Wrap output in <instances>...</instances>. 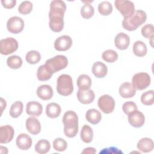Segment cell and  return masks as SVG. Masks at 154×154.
I'll use <instances>...</instances> for the list:
<instances>
[{
  "instance_id": "cell-34",
  "label": "cell",
  "mask_w": 154,
  "mask_h": 154,
  "mask_svg": "<svg viewBox=\"0 0 154 154\" xmlns=\"http://www.w3.org/2000/svg\"><path fill=\"white\" fill-rule=\"evenodd\" d=\"M98 11L101 15L108 16L112 11V5L108 1H102L98 5Z\"/></svg>"
},
{
  "instance_id": "cell-9",
  "label": "cell",
  "mask_w": 154,
  "mask_h": 154,
  "mask_svg": "<svg viewBox=\"0 0 154 154\" xmlns=\"http://www.w3.org/2000/svg\"><path fill=\"white\" fill-rule=\"evenodd\" d=\"M24 21L21 17L13 16L7 22V30L13 34H19L22 32L24 28Z\"/></svg>"
},
{
  "instance_id": "cell-13",
  "label": "cell",
  "mask_w": 154,
  "mask_h": 154,
  "mask_svg": "<svg viewBox=\"0 0 154 154\" xmlns=\"http://www.w3.org/2000/svg\"><path fill=\"white\" fill-rule=\"evenodd\" d=\"M14 130L10 125H5L0 127V143L6 144L10 143L13 138Z\"/></svg>"
},
{
  "instance_id": "cell-23",
  "label": "cell",
  "mask_w": 154,
  "mask_h": 154,
  "mask_svg": "<svg viewBox=\"0 0 154 154\" xmlns=\"http://www.w3.org/2000/svg\"><path fill=\"white\" fill-rule=\"evenodd\" d=\"M137 149L142 152H150L153 149V141L151 138L145 137L139 140L137 145Z\"/></svg>"
},
{
  "instance_id": "cell-21",
  "label": "cell",
  "mask_w": 154,
  "mask_h": 154,
  "mask_svg": "<svg viewBox=\"0 0 154 154\" xmlns=\"http://www.w3.org/2000/svg\"><path fill=\"white\" fill-rule=\"evenodd\" d=\"M36 93L37 96L43 100L51 99L54 94L52 87L50 85L46 84L39 86L37 89Z\"/></svg>"
},
{
  "instance_id": "cell-31",
  "label": "cell",
  "mask_w": 154,
  "mask_h": 154,
  "mask_svg": "<svg viewBox=\"0 0 154 154\" xmlns=\"http://www.w3.org/2000/svg\"><path fill=\"white\" fill-rule=\"evenodd\" d=\"M23 103L20 101L14 102L11 106L10 109V115L13 118H17L23 111Z\"/></svg>"
},
{
  "instance_id": "cell-42",
  "label": "cell",
  "mask_w": 154,
  "mask_h": 154,
  "mask_svg": "<svg viewBox=\"0 0 154 154\" xmlns=\"http://www.w3.org/2000/svg\"><path fill=\"white\" fill-rule=\"evenodd\" d=\"M100 154L103 153V154H110V153H123V152L120 150L119 149L114 147H111L109 148H105L103 149L102 150H101L99 152Z\"/></svg>"
},
{
  "instance_id": "cell-5",
  "label": "cell",
  "mask_w": 154,
  "mask_h": 154,
  "mask_svg": "<svg viewBox=\"0 0 154 154\" xmlns=\"http://www.w3.org/2000/svg\"><path fill=\"white\" fill-rule=\"evenodd\" d=\"M151 79L150 75L145 72L135 73L132 79V85L134 88L142 90L147 88L150 84Z\"/></svg>"
},
{
  "instance_id": "cell-17",
  "label": "cell",
  "mask_w": 154,
  "mask_h": 154,
  "mask_svg": "<svg viewBox=\"0 0 154 154\" xmlns=\"http://www.w3.org/2000/svg\"><path fill=\"white\" fill-rule=\"evenodd\" d=\"M32 142V138L29 135L22 133L17 136L16 143L19 149L26 150L31 147Z\"/></svg>"
},
{
  "instance_id": "cell-10",
  "label": "cell",
  "mask_w": 154,
  "mask_h": 154,
  "mask_svg": "<svg viewBox=\"0 0 154 154\" xmlns=\"http://www.w3.org/2000/svg\"><path fill=\"white\" fill-rule=\"evenodd\" d=\"M72 39L67 35L58 37L54 42V48L58 51H65L69 49L72 45Z\"/></svg>"
},
{
  "instance_id": "cell-15",
  "label": "cell",
  "mask_w": 154,
  "mask_h": 154,
  "mask_svg": "<svg viewBox=\"0 0 154 154\" xmlns=\"http://www.w3.org/2000/svg\"><path fill=\"white\" fill-rule=\"evenodd\" d=\"M95 97V94L92 90H78L77 92V98L78 100L83 104H89L91 103Z\"/></svg>"
},
{
  "instance_id": "cell-20",
  "label": "cell",
  "mask_w": 154,
  "mask_h": 154,
  "mask_svg": "<svg viewBox=\"0 0 154 154\" xmlns=\"http://www.w3.org/2000/svg\"><path fill=\"white\" fill-rule=\"evenodd\" d=\"M119 94L123 98H131L136 94V90L132 85L128 82H123L119 87Z\"/></svg>"
},
{
  "instance_id": "cell-3",
  "label": "cell",
  "mask_w": 154,
  "mask_h": 154,
  "mask_svg": "<svg viewBox=\"0 0 154 154\" xmlns=\"http://www.w3.org/2000/svg\"><path fill=\"white\" fill-rule=\"evenodd\" d=\"M57 92L62 96L70 95L73 91V84L72 77L67 74L59 76L57 81Z\"/></svg>"
},
{
  "instance_id": "cell-45",
  "label": "cell",
  "mask_w": 154,
  "mask_h": 154,
  "mask_svg": "<svg viewBox=\"0 0 154 154\" xmlns=\"http://www.w3.org/2000/svg\"><path fill=\"white\" fill-rule=\"evenodd\" d=\"M1 111H2H2H3V110H4V108H5V107H6V102H5V100L3 99V98H1ZM1 112V113H2Z\"/></svg>"
},
{
  "instance_id": "cell-41",
  "label": "cell",
  "mask_w": 154,
  "mask_h": 154,
  "mask_svg": "<svg viewBox=\"0 0 154 154\" xmlns=\"http://www.w3.org/2000/svg\"><path fill=\"white\" fill-rule=\"evenodd\" d=\"M122 109L126 115H129L132 112L137 110V106L135 103L132 101L125 102L122 106Z\"/></svg>"
},
{
  "instance_id": "cell-37",
  "label": "cell",
  "mask_w": 154,
  "mask_h": 154,
  "mask_svg": "<svg viewBox=\"0 0 154 154\" xmlns=\"http://www.w3.org/2000/svg\"><path fill=\"white\" fill-rule=\"evenodd\" d=\"M153 90H149L143 93L141 96V102L145 105H152L154 102Z\"/></svg>"
},
{
  "instance_id": "cell-18",
  "label": "cell",
  "mask_w": 154,
  "mask_h": 154,
  "mask_svg": "<svg viewBox=\"0 0 154 154\" xmlns=\"http://www.w3.org/2000/svg\"><path fill=\"white\" fill-rule=\"evenodd\" d=\"M130 38L124 32L117 34L114 38V44L116 47L120 50H125L129 46Z\"/></svg>"
},
{
  "instance_id": "cell-28",
  "label": "cell",
  "mask_w": 154,
  "mask_h": 154,
  "mask_svg": "<svg viewBox=\"0 0 154 154\" xmlns=\"http://www.w3.org/2000/svg\"><path fill=\"white\" fill-rule=\"evenodd\" d=\"M81 140L85 143H90L93 138V131L90 126L84 125L80 132Z\"/></svg>"
},
{
  "instance_id": "cell-43",
  "label": "cell",
  "mask_w": 154,
  "mask_h": 154,
  "mask_svg": "<svg viewBox=\"0 0 154 154\" xmlns=\"http://www.w3.org/2000/svg\"><path fill=\"white\" fill-rule=\"evenodd\" d=\"M1 3L3 7L7 9H10L13 8L16 4V0H2Z\"/></svg>"
},
{
  "instance_id": "cell-40",
  "label": "cell",
  "mask_w": 154,
  "mask_h": 154,
  "mask_svg": "<svg viewBox=\"0 0 154 154\" xmlns=\"http://www.w3.org/2000/svg\"><path fill=\"white\" fill-rule=\"evenodd\" d=\"M141 34L145 38L150 39L154 36V26L152 24H146L141 28Z\"/></svg>"
},
{
  "instance_id": "cell-24",
  "label": "cell",
  "mask_w": 154,
  "mask_h": 154,
  "mask_svg": "<svg viewBox=\"0 0 154 154\" xmlns=\"http://www.w3.org/2000/svg\"><path fill=\"white\" fill-rule=\"evenodd\" d=\"M53 72L50 70V69L45 64L41 65L37 69V77L39 81H48L51 78Z\"/></svg>"
},
{
  "instance_id": "cell-14",
  "label": "cell",
  "mask_w": 154,
  "mask_h": 154,
  "mask_svg": "<svg viewBox=\"0 0 154 154\" xmlns=\"http://www.w3.org/2000/svg\"><path fill=\"white\" fill-rule=\"evenodd\" d=\"M49 17V25L51 29L55 32L61 31L64 28V17L59 15H50Z\"/></svg>"
},
{
  "instance_id": "cell-25",
  "label": "cell",
  "mask_w": 154,
  "mask_h": 154,
  "mask_svg": "<svg viewBox=\"0 0 154 154\" xmlns=\"http://www.w3.org/2000/svg\"><path fill=\"white\" fill-rule=\"evenodd\" d=\"M87 120L93 125H96L100 122L102 119L101 113L97 109L91 108L89 109L85 113Z\"/></svg>"
},
{
  "instance_id": "cell-44",
  "label": "cell",
  "mask_w": 154,
  "mask_h": 154,
  "mask_svg": "<svg viewBox=\"0 0 154 154\" xmlns=\"http://www.w3.org/2000/svg\"><path fill=\"white\" fill-rule=\"evenodd\" d=\"M96 152V150L93 147H87L84 149L83 151H82V153H90V154H94Z\"/></svg>"
},
{
  "instance_id": "cell-26",
  "label": "cell",
  "mask_w": 154,
  "mask_h": 154,
  "mask_svg": "<svg viewBox=\"0 0 154 154\" xmlns=\"http://www.w3.org/2000/svg\"><path fill=\"white\" fill-rule=\"evenodd\" d=\"M61 111V108L60 106L55 102L50 103L47 105L46 108V114L48 117L54 119L58 117Z\"/></svg>"
},
{
  "instance_id": "cell-29",
  "label": "cell",
  "mask_w": 154,
  "mask_h": 154,
  "mask_svg": "<svg viewBox=\"0 0 154 154\" xmlns=\"http://www.w3.org/2000/svg\"><path fill=\"white\" fill-rule=\"evenodd\" d=\"M133 52L134 54L140 57H144L147 54V46L146 44L140 40L135 42L133 45Z\"/></svg>"
},
{
  "instance_id": "cell-16",
  "label": "cell",
  "mask_w": 154,
  "mask_h": 154,
  "mask_svg": "<svg viewBox=\"0 0 154 154\" xmlns=\"http://www.w3.org/2000/svg\"><path fill=\"white\" fill-rule=\"evenodd\" d=\"M27 131L32 135H37L41 131V125L37 119L33 117L28 118L25 123Z\"/></svg>"
},
{
  "instance_id": "cell-2",
  "label": "cell",
  "mask_w": 154,
  "mask_h": 154,
  "mask_svg": "<svg viewBox=\"0 0 154 154\" xmlns=\"http://www.w3.org/2000/svg\"><path fill=\"white\" fill-rule=\"evenodd\" d=\"M146 19L147 14L146 12L141 10H138L135 11L131 16L124 18L122 21V26L128 31H134L143 24Z\"/></svg>"
},
{
  "instance_id": "cell-12",
  "label": "cell",
  "mask_w": 154,
  "mask_h": 154,
  "mask_svg": "<svg viewBox=\"0 0 154 154\" xmlns=\"http://www.w3.org/2000/svg\"><path fill=\"white\" fill-rule=\"evenodd\" d=\"M128 122L134 128H140L145 122V117L143 112L136 110L128 115Z\"/></svg>"
},
{
  "instance_id": "cell-19",
  "label": "cell",
  "mask_w": 154,
  "mask_h": 154,
  "mask_svg": "<svg viewBox=\"0 0 154 154\" xmlns=\"http://www.w3.org/2000/svg\"><path fill=\"white\" fill-rule=\"evenodd\" d=\"M43 107L40 103L36 101H30L26 106V112L27 114L34 117H38L41 115Z\"/></svg>"
},
{
  "instance_id": "cell-11",
  "label": "cell",
  "mask_w": 154,
  "mask_h": 154,
  "mask_svg": "<svg viewBox=\"0 0 154 154\" xmlns=\"http://www.w3.org/2000/svg\"><path fill=\"white\" fill-rule=\"evenodd\" d=\"M66 10L65 2L61 0H54L50 4L49 15H60L64 16Z\"/></svg>"
},
{
  "instance_id": "cell-38",
  "label": "cell",
  "mask_w": 154,
  "mask_h": 154,
  "mask_svg": "<svg viewBox=\"0 0 154 154\" xmlns=\"http://www.w3.org/2000/svg\"><path fill=\"white\" fill-rule=\"evenodd\" d=\"M32 4L28 1L22 2L18 7V11L22 14H28L30 13L32 10Z\"/></svg>"
},
{
  "instance_id": "cell-33",
  "label": "cell",
  "mask_w": 154,
  "mask_h": 154,
  "mask_svg": "<svg viewBox=\"0 0 154 154\" xmlns=\"http://www.w3.org/2000/svg\"><path fill=\"white\" fill-rule=\"evenodd\" d=\"M25 59L29 64H35L40 61L41 59V55L38 51L35 50H31L27 52Z\"/></svg>"
},
{
  "instance_id": "cell-22",
  "label": "cell",
  "mask_w": 154,
  "mask_h": 154,
  "mask_svg": "<svg viewBox=\"0 0 154 154\" xmlns=\"http://www.w3.org/2000/svg\"><path fill=\"white\" fill-rule=\"evenodd\" d=\"M92 72L96 78H103L107 74L108 68L104 63L100 61H97L92 66Z\"/></svg>"
},
{
  "instance_id": "cell-32",
  "label": "cell",
  "mask_w": 154,
  "mask_h": 154,
  "mask_svg": "<svg viewBox=\"0 0 154 154\" xmlns=\"http://www.w3.org/2000/svg\"><path fill=\"white\" fill-rule=\"evenodd\" d=\"M7 64L12 69H17L22 66V60L17 55H12L8 57L7 60Z\"/></svg>"
},
{
  "instance_id": "cell-30",
  "label": "cell",
  "mask_w": 154,
  "mask_h": 154,
  "mask_svg": "<svg viewBox=\"0 0 154 154\" xmlns=\"http://www.w3.org/2000/svg\"><path fill=\"white\" fill-rule=\"evenodd\" d=\"M51 149L50 143L45 139H42L37 141L35 145V151L40 154H45L48 153Z\"/></svg>"
},
{
  "instance_id": "cell-36",
  "label": "cell",
  "mask_w": 154,
  "mask_h": 154,
  "mask_svg": "<svg viewBox=\"0 0 154 154\" xmlns=\"http://www.w3.org/2000/svg\"><path fill=\"white\" fill-rule=\"evenodd\" d=\"M94 13V10L93 7L88 3L85 4L81 9V16L86 19L91 18Z\"/></svg>"
},
{
  "instance_id": "cell-6",
  "label": "cell",
  "mask_w": 154,
  "mask_h": 154,
  "mask_svg": "<svg viewBox=\"0 0 154 154\" xmlns=\"http://www.w3.org/2000/svg\"><path fill=\"white\" fill-rule=\"evenodd\" d=\"M114 4L116 8L120 12L124 18L131 16L135 12L134 4L131 1L116 0Z\"/></svg>"
},
{
  "instance_id": "cell-35",
  "label": "cell",
  "mask_w": 154,
  "mask_h": 154,
  "mask_svg": "<svg viewBox=\"0 0 154 154\" xmlns=\"http://www.w3.org/2000/svg\"><path fill=\"white\" fill-rule=\"evenodd\" d=\"M102 59L108 63H114L118 59V54L114 50L105 51L102 55Z\"/></svg>"
},
{
  "instance_id": "cell-1",
  "label": "cell",
  "mask_w": 154,
  "mask_h": 154,
  "mask_svg": "<svg viewBox=\"0 0 154 154\" xmlns=\"http://www.w3.org/2000/svg\"><path fill=\"white\" fill-rule=\"evenodd\" d=\"M64 133L69 138L75 137L78 132V117L73 111H66L63 117Z\"/></svg>"
},
{
  "instance_id": "cell-39",
  "label": "cell",
  "mask_w": 154,
  "mask_h": 154,
  "mask_svg": "<svg viewBox=\"0 0 154 154\" xmlns=\"http://www.w3.org/2000/svg\"><path fill=\"white\" fill-rule=\"evenodd\" d=\"M53 147L57 151L63 152L67 149V143L63 138H57L53 141Z\"/></svg>"
},
{
  "instance_id": "cell-8",
  "label": "cell",
  "mask_w": 154,
  "mask_h": 154,
  "mask_svg": "<svg viewBox=\"0 0 154 154\" xmlns=\"http://www.w3.org/2000/svg\"><path fill=\"white\" fill-rule=\"evenodd\" d=\"M99 109L105 114L111 113L115 108L114 99L108 94H103L100 96L97 102Z\"/></svg>"
},
{
  "instance_id": "cell-7",
  "label": "cell",
  "mask_w": 154,
  "mask_h": 154,
  "mask_svg": "<svg viewBox=\"0 0 154 154\" xmlns=\"http://www.w3.org/2000/svg\"><path fill=\"white\" fill-rule=\"evenodd\" d=\"M17 41L13 37H7L0 41V52L2 55H7L17 51Z\"/></svg>"
},
{
  "instance_id": "cell-4",
  "label": "cell",
  "mask_w": 154,
  "mask_h": 154,
  "mask_svg": "<svg viewBox=\"0 0 154 154\" xmlns=\"http://www.w3.org/2000/svg\"><path fill=\"white\" fill-rule=\"evenodd\" d=\"M45 64L53 73H55L67 67L68 60L64 55H58L46 60Z\"/></svg>"
},
{
  "instance_id": "cell-27",
  "label": "cell",
  "mask_w": 154,
  "mask_h": 154,
  "mask_svg": "<svg viewBox=\"0 0 154 154\" xmlns=\"http://www.w3.org/2000/svg\"><path fill=\"white\" fill-rule=\"evenodd\" d=\"M76 83L79 90H88L91 86V79L88 75L82 74L78 76Z\"/></svg>"
}]
</instances>
